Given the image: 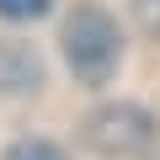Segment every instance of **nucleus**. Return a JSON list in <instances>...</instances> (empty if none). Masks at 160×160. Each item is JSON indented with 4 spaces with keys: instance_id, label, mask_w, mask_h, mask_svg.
Returning <instances> with one entry per match:
<instances>
[{
    "instance_id": "f257e3e1",
    "label": "nucleus",
    "mask_w": 160,
    "mask_h": 160,
    "mask_svg": "<svg viewBox=\"0 0 160 160\" xmlns=\"http://www.w3.org/2000/svg\"><path fill=\"white\" fill-rule=\"evenodd\" d=\"M64 64L80 86H107L123 64V38H118V22L96 6H80L69 22H64Z\"/></svg>"
},
{
    "instance_id": "f03ea898",
    "label": "nucleus",
    "mask_w": 160,
    "mask_h": 160,
    "mask_svg": "<svg viewBox=\"0 0 160 160\" xmlns=\"http://www.w3.org/2000/svg\"><path fill=\"white\" fill-rule=\"evenodd\" d=\"M155 139H160V123L144 107H133V102H112V107H96L86 118V144L102 160H133Z\"/></svg>"
},
{
    "instance_id": "7ed1b4c3",
    "label": "nucleus",
    "mask_w": 160,
    "mask_h": 160,
    "mask_svg": "<svg viewBox=\"0 0 160 160\" xmlns=\"http://www.w3.org/2000/svg\"><path fill=\"white\" fill-rule=\"evenodd\" d=\"M38 86H43V59L27 43H16V38H0V91L6 96H27Z\"/></svg>"
},
{
    "instance_id": "20e7f679",
    "label": "nucleus",
    "mask_w": 160,
    "mask_h": 160,
    "mask_svg": "<svg viewBox=\"0 0 160 160\" xmlns=\"http://www.w3.org/2000/svg\"><path fill=\"white\" fill-rule=\"evenodd\" d=\"M6 160H64V149L53 139H16L6 149Z\"/></svg>"
},
{
    "instance_id": "39448f33",
    "label": "nucleus",
    "mask_w": 160,
    "mask_h": 160,
    "mask_svg": "<svg viewBox=\"0 0 160 160\" xmlns=\"http://www.w3.org/2000/svg\"><path fill=\"white\" fill-rule=\"evenodd\" d=\"M43 11H48V0H0V16L6 22H32Z\"/></svg>"
}]
</instances>
